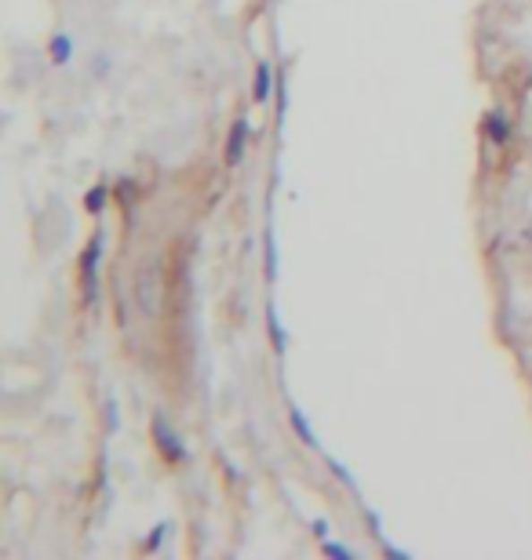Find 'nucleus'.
I'll return each instance as SVG.
<instances>
[{
    "label": "nucleus",
    "instance_id": "nucleus-8",
    "mask_svg": "<svg viewBox=\"0 0 532 560\" xmlns=\"http://www.w3.org/2000/svg\"><path fill=\"white\" fill-rule=\"evenodd\" d=\"M47 59H51V66H70L73 63V40L66 33H56L47 40Z\"/></svg>",
    "mask_w": 532,
    "mask_h": 560
},
{
    "label": "nucleus",
    "instance_id": "nucleus-3",
    "mask_svg": "<svg viewBox=\"0 0 532 560\" xmlns=\"http://www.w3.org/2000/svg\"><path fill=\"white\" fill-rule=\"evenodd\" d=\"M278 95V77H274V63L270 59H259L255 63V73H252V102L262 106Z\"/></svg>",
    "mask_w": 532,
    "mask_h": 560
},
{
    "label": "nucleus",
    "instance_id": "nucleus-14",
    "mask_svg": "<svg viewBox=\"0 0 532 560\" xmlns=\"http://www.w3.org/2000/svg\"><path fill=\"white\" fill-rule=\"evenodd\" d=\"M322 553H329V556H343V560H354L357 556V549H350V546H343V542H322Z\"/></svg>",
    "mask_w": 532,
    "mask_h": 560
},
{
    "label": "nucleus",
    "instance_id": "nucleus-20",
    "mask_svg": "<svg viewBox=\"0 0 532 560\" xmlns=\"http://www.w3.org/2000/svg\"><path fill=\"white\" fill-rule=\"evenodd\" d=\"M525 241H528V248H532V226H528V230H525Z\"/></svg>",
    "mask_w": 532,
    "mask_h": 560
},
{
    "label": "nucleus",
    "instance_id": "nucleus-7",
    "mask_svg": "<svg viewBox=\"0 0 532 560\" xmlns=\"http://www.w3.org/2000/svg\"><path fill=\"white\" fill-rule=\"evenodd\" d=\"M288 426H292V433L310 447V452H317V437H313V429H310V422H306V415H303V408L299 404H288Z\"/></svg>",
    "mask_w": 532,
    "mask_h": 560
},
{
    "label": "nucleus",
    "instance_id": "nucleus-15",
    "mask_svg": "<svg viewBox=\"0 0 532 560\" xmlns=\"http://www.w3.org/2000/svg\"><path fill=\"white\" fill-rule=\"evenodd\" d=\"M310 535H313L317 542H325V539L332 535V524H329L325 517H313V521H310Z\"/></svg>",
    "mask_w": 532,
    "mask_h": 560
},
{
    "label": "nucleus",
    "instance_id": "nucleus-12",
    "mask_svg": "<svg viewBox=\"0 0 532 560\" xmlns=\"http://www.w3.org/2000/svg\"><path fill=\"white\" fill-rule=\"evenodd\" d=\"M168 528H172L168 521H161V524H157V528L150 531V539L142 542V549H146V553H157V549H161V542H165V535H168Z\"/></svg>",
    "mask_w": 532,
    "mask_h": 560
},
{
    "label": "nucleus",
    "instance_id": "nucleus-16",
    "mask_svg": "<svg viewBox=\"0 0 532 560\" xmlns=\"http://www.w3.org/2000/svg\"><path fill=\"white\" fill-rule=\"evenodd\" d=\"M380 553H383V556H390V560H412V553H405V549L390 546L387 539H380Z\"/></svg>",
    "mask_w": 532,
    "mask_h": 560
},
{
    "label": "nucleus",
    "instance_id": "nucleus-11",
    "mask_svg": "<svg viewBox=\"0 0 532 560\" xmlns=\"http://www.w3.org/2000/svg\"><path fill=\"white\" fill-rule=\"evenodd\" d=\"M262 248H266V276L278 280V241H274V230L262 233Z\"/></svg>",
    "mask_w": 532,
    "mask_h": 560
},
{
    "label": "nucleus",
    "instance_id": "nucleus-2",
    "mask_svg": "<svg viewBox=\"0 0 532 560\" xmlns=\"http://www.w3.org/2000/svg\"><path fill=\"white\" fill-rule=\"evenodd\" d=\"M150 433H153L157 452H161L168 462H186V459H190L186 444H183V433H179V429H172L165 415H153V422H150Z\"/></svg>",
    "mask_w": 532,
    "mask_h": 560
},
{
    "label": "nucleus",
    "instance_id": "nucleus-4",
    "mask_svg": "<svg viewBox=\"0 0 532 560\" xmlns=\"http://www.w3.org/2000/svg\"><path fill=\"white\" fill-rule=\"evenodd\" d=\"M245 149H248V121H245V117H237V121H234V128H230V135H227L223 160H227L230 167H237V164L245 160Z\"/></svg>",
    "mask_w": 532,
    "mask_h": 560
},
{
    "label": "nucleus",
    "instance_id": "nucleus-17",
    "mask_svg": "<svg viewBox=\"0 0 532 560\" xmlns=\"http://www.w3.org/2000/svg\"><path fill=\"white\" fill-rule=\"evenodd\" d=\"M106 426H110V429L121 426V412H117V401H114V397L106 401Z\"/></svg>",
    "mask_w": 532,
    "mask_h": 560
},
{
    "label": "nucleus",
    "instance_id": "nucleus-19",
    "mask_svg": "<svg viewBox=\"0 0 532 560\" xmlns=\"http://www.w3.org/2000/svg\"><path fill=\"white\" fill-rule=\"evenodd\" d=\"M285 114H288V91H285V84L278 81V121H285Z\"/></svg>",
    "mask_w": 532,
    "mask_h": 560
},
{
    "label": "nucleus",
    "instance_id": "nucleus-1",
    "mask_svg": "<svg viewBox=\"0 0 532 560\" xmlns=\"http://www.w3.org/2000/svg\"><path fill=\"white\" fill-rule=\"evenodd\" d=\"M102 248H106V233L95 230L88 237L84 255H81V292H84V302L88 306L99 302V262H102Z\"/></svg>",
    "mask_w": 532,
    "mask_h": 560
},
{
    "label": "nucleus",
    "instance_id": "nucleus-18",
    "mask_svg": "<svg viewBox=\"0 0 532 560\" xmlns=\"http://www.w3.org/2000/svg\"><path fill=\"white\" fill-rule=\"evenodd\" d=\"M365 521H368V535H372V539H376V542H380V539H383V521H380L376 513H372V510L365 513Z\"/></svg>",
    "mask_w": 532,
    "mask_h": 560
},
{
    "label": "nucleus",
    "instance_id": "nucleus-6",
    "mask_svg": "<svg viewBox=\"0 0 532 560\" xmlns=\"http://www.w3.org/2000/svg\"><path fill=\"white\" fill-rule=\"evenodd\" d=\"M485 135L496 146H507L511 142V121H507L503 109H489V114H485Z\"/></svg>",
    "mask_w": 532,
    "mask_h": 560
},
{
    "label": "nucleus",
    "instance_id": "nucleus-10",
    "mask_svg": "<svg viewBox=\"0 0 532 560\" xmlns=\"http://www.w3.org/2000/svg\"><path fill=\"white\" fill-rule=\"evenodd\" d=\"M110 73H114V55L110 51H95L91 55V77L95 81H106Z\"/></svg>",
    "mask_w": 532,
    "mask_h": 560
},
{
    "label": "nucleus",
    "instance_id": "nucleus-13",
    "mask_svg": "<svg viewBox=\"0 0 532 560\" xmlns=\"http://www.w3.org/2000/svg\"><path fill=\"white\" fill-rule=\"evenodd\" d=\"M325 462H329V470H332V473H336V480H339V484H343V488H350V491H357V480H354V477H350V470H347V466H343V462H336V459H325Z\"/></svg>",
    "mask_w": 532,
    "mask_h": 560
},
{
    "label": "nucleus",
    "instance_id": "nucleus-9",
    "mask_svg": "<svg viewBox=\"0 0 532 560\" xmlns=\"http://www.w3.org/2000/svg\"><path fill=\"white\" fill-rule=\"evenodd\" d=\"M106 200H110V186L95 182V186L84 193V211H88V215H102V211H106Z\"/></svg>",
    "mask_w": 532,
    "mask_h": 560
},
{
    "label": "nucleus",
    "instance_id": "nucleus-5",
    "mask_svg": "<svg viewBox=\"0 0 532 560\" xmlns=\"http://www.w3.org/2000/svg\"><path fill=\"white\" fill-rule=\"evenodd\" d=\"M266 335H270L274 353H278V357H285V350H288V335H285V324H281V317H278V306H274V302H266Z\"/></svg>",
    "mask_w": 532,
    "mask_h": 560
}]
</instances>
